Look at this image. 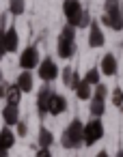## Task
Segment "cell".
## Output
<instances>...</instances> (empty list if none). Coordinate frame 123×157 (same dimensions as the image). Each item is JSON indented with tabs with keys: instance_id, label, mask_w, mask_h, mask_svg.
<instances>
[{
	"instance_id": "cell-1",
	"label": "cell",
	"mask_w": 123,
	"mask_h": 157,
	"mask_svg": "<svg viewBox=\"0 0 123 157\" xmlns=\"http://www.w3.org/2000/svg\"><path fill=\"white\" fill-rule=\"evenodd\" d=\"M61 144H63V148H80L84 144V123L80 118H73L65 127V131L61 136Z\"/></svg>"
},
{
	"instance_id": "cell-2",
	"label": "cell",
	"mask_w": 123,
	"mask_h": 157,
	"mask_svg": "<svg viewBox=\"0 0 123 157\" xmlns=\"http://www.w3.org/2000/svg\"><path fill=\"white\" fill-rule=\"evenodd\" d=\"M82 13H84V9L80 5V0H65V2H63V15H65V20H67L69 26L78 28L80 20H82Z\"/></svg>"
},
{
	"instance_id": "cell-3",
	"label": "cell",
	"mask_w": 123,
	"mask_h": 157,
	"mask_svg": "<svg viewBox=\"0 0 123 157\" xmlns=\"http://www.w3.org/2000/svg\"><path fill=\"white\" fill-rule=\"evenodd\" d=\"M101 138H104V125H101V121H99V118L89 121V123L84 125V144H86V146H93V144H97Z\"/></svg>"
},
{
	"instance_id": "cell-4",
	"label": "cell",
	"mask_w": 123,
	"mask_h": 157,
	"mask_svg": "<svg viewBox=\"0 0 123 157\" xmlns=\"http://www.w3.org/2000/svg\"><path fill=\"white\" fill-rule=\"evenodd\" d=\"M37 75H39L43 82H54V80L58 78V65L54 63V58L46 56V58L39 63V67H37Z\"/></svg>"
},
{
	"instance_id": "cell-5",
	"label": "cell",
	"mask_w": 123,
	"mask_h": 157,
	"mask_svg": "<svg viewBox=\"0 0 123 157\" xmlns=\"http://www.w3.org/2000/svg\"><path fill=\"white\" fill-rule=\"evenodd\" d=\"M39 63H41V58H39V50H37L35 45H28L26 50H22V54H20V67H22L24 71L37 69Z\"/></svg>"
},
{
	"instance_id": "cell-6",
	"label": "cell",
	"mask_w": 123,
	"mask_h": 157,
	"mask_svg": "<svg viewBox=\"0 0 123 157\" xmlns=\"http://www.w3.org/2000/svg\"><path fill=\"white\" fill-rule=\"evenodd\" d=\"M52 95H54V90H52L48 84L39 88V93H37V112H39V116L50 114L48 110H50V97H52Z\"/></svg>"
},
{
	"instance_id": "cell-7",
	"label": "cell",
	"mask_w": 123,
	"mask_h": 157,
	"mask_svg": "<svg viewBox=\"0 0 123 157\" xmlns=\"http://www.w3.org/2000/svg\"><path fill=\"white\" fill-rule=\"evenodd\" d=\"M101 45H106V37H104L99 24L91 22V26H89V48H101Z\"/></svg>"
},
{
	"instance_id": "cell-8",
	"label": "cell",
	"mask_w": 123,
	"mask_h": 157,
	"mask_svg": "<svg viewBox=\"0 0 123 157\" xmlns=\"http://www.w3.org/2000/svg\"><path fill=\"white\" fill-rule=\"evenodd\" d=\"M56 52L63 60H69L73 54H76V41L73 39H65V37H58V45H56Z\"/></svg>"
},
{
	"instance_id": "cell-9",
	"label": "cell",
	"mask_w": 123,
	"mask_h": 157,
	"mask_svg": "<svg viewBox=\"0 0 123 157\" xmlns=\"http://www.w3.org/2000/svg\"><path fill=\"white\" fill-rule=\"evenodd\" d=\"M101 24H106V26L112 28V30H123V15H121V9H119V11L104 13V15H101Z\"/></svg>"
},
{
	"instance_id": "cell-10",
	"label": "cell",
	"mask_w": 123,
	"mask_h": 157,
	"mask_svg": "<svg viewBox=\"0 0 123 157\" xmlns=\"http://www.w3.org/2000/svg\"><path fill=\"white\" fill-rule=\"evenodd\" d=\"M99 71H101L106 78L117 75V58H114V54H106V56L101 58V63H99Z\"/></svg>"
},
{
	"instance_id": "cell-11",
	"label": "cell",
	"mask_w": 123,
	"mask_h": 157,
	"mask_svg": "<svg viewBox=\"0 0 123 157\" xmlns=\"http://www.w3.org/2000/svg\"><path fill=\"white\" fill-rule=\"evenodd\" d=\"M67 110V99L63 97V95H58V93H54L52 97H50V114L52 116H58V114H63Z\"/></svg>"
},
{
	"instance_id": "cell-12",
	"label": "cell",
	"mask_w": 123,
	"mask_h": 157,
	"mask_svg": "<svg viewBox=\"0 0 123 157\" xmlns=\"http://www.w3.org/2000/svg\"><path fill=\"white\" fill-rule=\"evenodd\" d=\"M2 121H5V125L7 127H11V125H18L20 123V108L18 105H5L2 108Z\"/></svg>"
},
{
	"instance_id": "cell-13",
	"label": "cell",
	"mask_w": 123,
	"mask_h": 157,
	"mask_svg": "<svg viewBox=\"0 0 123 157\" xmlns=\"http://www.w3.org/2000/svg\"><path fill=\"white\" fill-rule=\"evenodd\" d=\"M33 73L30 71H22L20 75H18V80H15V86L22 90V93H30L33 90Z\"/></svg>"
},
{
	"instance_id": "cell-14",
	"label": "cell",
	"mask_w": 123,
	"mask_h": 157,
	"mask_svg": "<svg viewBox=\"0 0 123 157\" xmlns=\"http://www.w3.org/2000/svg\"><path fill=\"white\" fill-rule=\"evenodd\" d=\"M13 144H15V133L11 131V127H2L0 129V146L2 148H13Z\"/></svg>"
},
{
	"instance_id": "cell-15",
	"label": "cell",
	"mask_w": 123,
	"mask_h": 157,
	"mask_svg": "<svg viewBox=\"0 0 123 157\" xmlns=\"http://www.w3.org/2000/svg\"><path fill=\"white\" fill-rule=\"evenodd\" d=\"M37 142H39V148H50L54 144V136L48 127H41L39 129V136H37Z\"/></svg>"
},
{
	"instance_id": "cell-16",
	"label": "cell",
	"mask_w": 123,
	"mask_h": 157,
	"mask_svg": "<svg viewBox=\"0 0 123 157\" xmlns=\"http://www.w3.org/2000/svg\"><path fill=\"white\" fill-rule=\"evenodd\" d=\"M76 95H78V99H82V101H89V99H93V86L82 78V82H80V86L76 88Z\"/></svg>"
},
{
	"instance_id": "cell-17",
	"label": "cell",
	"mask_w": 123,
	"mask_h": 157,
	"mask_svg": "<svg viewBox=\"0 0 123 157\" xmlns=\"http://www.w3.org/2000/svg\"><path fill=\"white\" fill-rule=\"evenodd\" d=\"M5 37H7V54L9 52H18V30L11 26L5 30Z\"/></svg>"
},
{
	"instance_id": "cell-18",
	"label": "cell",
	"mask_w": 123,
	"mask_h": 157,
	"mask_svg": "<svg viewBox=\"0 0 123 157\" xmlns=\"http://www.w3.org/2000/svg\"><path fill=\"white\" fill-rule=\"evenodd\" d=\"M89 112H91V116H93V118H99V116H104V112H106V101L91 99V101H89Z\"/></svg>"
},
{
	"instance_id": "cell-19",
	"label": "cell",
	"mask_w": 123,
	"mask_h": 157,
	"mask_svg": "<svg viewBox=\"0 0 123 157\" xmlns=\"http://www.w3.org/2000/svg\"><path fill=\"white\" fill-rule=\"evenodd\" d=\"M20 101H22V90H20L15 84H11V86H9V93H7V103L20 108Z\"/></svg>"
},
{
	"instance_id": "cell-20",
	"label": "cell",
	"mask_w": 123,
	"mask_h": 157,
	"mask_svg": "<svg viewBox=\"0 0 123 157\" xmlns=\"http://www.w3.org/2000/svg\"><path fill=\"white\" fill-rule=\"evenodd\" d=\"M26 11V2L24 0H9V13L11 15H22Z\"/></svg>"
},
{
	"instance_id": "cell-21",
	"label": "cell",
	"mask_w": 123,
	"mask_h": 157,
	"mask_svg": "<svg viewBox=\"0 0 123 157\" xmlns=\"http://www.w3.org/2000/svg\"><path fill=\"white\" fill-rule=\"evenodd\" d=\"M99 78H101V71H99V69H89L86 75H84V80H86L91 86H97V84H99Z\"/></svg>"
},
{
	"instance_id": "cell-22",
	"label": "cell",
	"mask_w": 123,
	"mask_h": 157,
	"mask_svg": "<svg viewBox=\"0 0 123 157\" xmlns=\"http://www.w3.org/2000/svg\"><path fill=\"white\" fill-rule=\"evenodd\" d=\"M106 97H108V88H106V84H97L95 90H93V99L106 101Z\"/></svg>"
},
{
	"instance_id": "cell-23",
	"label": "cell",
	"mask_w": 123,
	"mask_h": 157,
	"mask_svg": "<svg viewBox=\"0 0 123 157\" xmlns=\"http://www.w3.org/2000/svg\"><path fill=\"white\" fill-rule=\"evenodd\" d=\"M121 9V0H104V13L119 11Z\"/></svg>"
},
{
	"instance_id": "cell-24",
	"label": "cell",
	"mask_w": 123,
	"mask_h": 157,
	"mask_svg": "<svg viewBox=\"0 0 123 157\" xmlns=\"http://www.w3.org/2000/svg\"><path fill=\"white\" fill-rule=\"evenodd\" d=\"M61 37H65V39H73V41H76V26L65 24L63 30H61Z\"/></svg>"
},
{
	"instance_id": "cell-25",
	"label": "cell",
	"mask_w": 123,
	"mask_h": 157,
	"mask_svg": "<svg viewBox=\"0 0 123 157\" xmlns=\"http://www.w3.org/2000/svg\"><path fill=\"white\" fill-rule=\"evenodd\" d=\"M112 103H114L117 108L123 105V88H114V90H112Z\"/></svg>"
},
{
	"instance_id": "cell-26",
	"label": "cell",
	"mask_w": 123,
	"mask_h": 157,
	"mask_svg": "<svg viewBox=\"0 0 123 157\" xmlns=\"http://www.w3.org/2000/svg\"><path fill=\"white\" fill-rule=\"evenodd\" d=\"M71 75H73V69H71V67H65V69H63V84H65V86H69Z\"/></svg>"
},
{
	"instance_id": "cell-27",
	"label": "cell",
	"mask_w": 123,
	"mask_h": 157,
	"mask_svg": "<svg viewBox=\"0 0 123 157\" xmlns=\"http://www.w3.org/2000/svg\"><path fill=\"white\" fill-rule=\"evenodd\" d=\"M7 54V37H5V30H0V58Z\"/></svg>"
},
{
	"instance_id": "cell-28",
	"label": "cell",
	"mask_w": 123,
	"mask_h": 157,
	"mask_svg": "<svg viewBox=\"0 0 123 157\" xmlns=\"http://www.w3.org/2000/svg\"><path fill=\"white\" fill-rule=\"evenodd\" d=\"M91 22H93V20H91L89 11H84V13H82V20H80V26H78V28H89V26H91Z\"/></svg>"
},
{
	"instance_id": "cell-29",
	"label": "cell",
	"mask_w": 123,
	"mask_h": 157,
	"mask_svg": "<svg viewBox=\"0 0 123 157\" xmlns=\"http://www.w3.org/2000/svg\"><path fill=\"white\" fill-rule=\"evenodd\" d=\"M15 127H18V136H20V138H24V136L28 133V125H26L24 121H20V123H18Z\"/></svg>"
},
{
	"instance_id": "cell-30",
	"label": "cell",
	"mask_w": 123,
	"mask_h": 157,
	"mask_svg": "<svg viewBox=\"0 0 123 157\" xmlns=\"http://www.w3.org/2000/svg\"><path fill=\"white\" fill-rule=\"evenodd\" d=\"M9 86H11V84H7V82H2V84H0V99H7Z\"/></svg>"
},
{
	"instance_id": "cell-31",
	"label": "cell",
	"mask_w": 123,
	"mask_h": 157,
	"mask_svg": "<svg viewBox=\"0 0 123 157\" xmlns=\"http://www.w3.org/2000/svg\"><path fill=\"white\" fill-rule=\"evenodd\" d=\"M35 157H52V153H50V148H39Z\"/></svg>"
},
{
	"instance_id": "cell-32",
	"label": "cell",
	"mask_w": 123,
	"mask_h": 157,
	"mask_svg": "<svg viewBox=\"0 0 123 157\" xmlns=\"http://www.w3.org/2000/svg\"><path fill=\"white\" fill-rule=\"evenodd\" d=\"M0 157H9V151H7V148H2V146H0Z\"/></svg>"
},
{
	"instance_id": "cell-33",
	"label": "cell",
	"mask_w": 123,
	"mask_h": 157,
	"mask_svg": "<svg viewBox=\"0 0 123 157\" xmlns=\"http://www.w3.org/2000/svg\"><path fill=\"white\" fill-rule=\"evenodd\" d=\"M97 157H110V155H108L106 151H99V153H97Z\"/></svg>"
},
{
	"instance_id": "cell-34",
	"label": "cell",
	"mask_w": 123,
	"mask_h": 157,
	"mask_svg": "<svg viewBox=\"0 0 123 157\" xmlns=\"http://www.w3.org/2000/svg\"><path fill=\"white\" fill-rule=\"evenodd\" d=\"M5 82V75H2V67H0V84Z\"/></svg>"
},
{
	"instance_id": "cell-35",
	"label": "cell",
	"mask_w": 123,
	"mask_h": 157,
	"mask_svg": "<svg viewBox=\"0 0 123 157\" xmlns=\"http://www.w3.org/2000/svg\"><path fill=\"white\" fill-rule=\"evenodd\" d=\"M114 157H123V151H119V153H117V155H114Z\"/></svg>"
},
{
	"instance_id": "cell-36",
	"label": "cell",
	"mask_w": 123,
	"mask_h": 157,
	"mask_svg": "<svg viewBox=\"0 0 123 157\" xmlns=\"http://www.w3.org/2000/svg\"><path fill=\"white\" fill-rule=\"evenodd\" d=\"M121 15H123V0H121Z\"/></svg>"
},
{
	"instance_id": "cell-37",
	"label": "cell",
	"mask_w": 123,
	"mask_h": 157,
	"mask_svg": "<svg viewBox=\"0 0 123 157\" xmlns=\"http://www.w3.org/2000/svg\"><path fill=\"white\" fill-rule=\"evenodd\" d=\"M119 110H121V112H123V105H121V108H119Z\"/></svg>"
},
{
	"instance_id": "cell-38",
	"label": "cell",
	"mask_w": 123,
	"mask_h": 157,
	"mask_svg": "<svg viewBox=\"0 0 123 157\" xmlns=\"http://www.w3.org/2000/svg\"><path fill=\"white\" fill-rule=\"evenodd\" d=\"M121 48H123V41H121Z\"/></svg>"
}]
</instances>
